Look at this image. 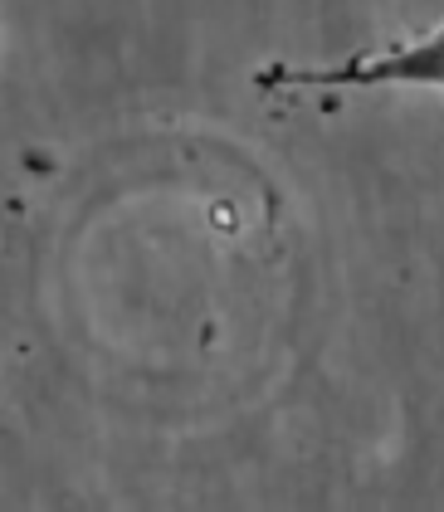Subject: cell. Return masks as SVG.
Masks as SVG:
<instances>
[{
  "instance_id": "obj_1",
  "label": "cell",
  "mask_w": 444,
  "mask_h": 512,
  "mask_svg": "<svg viewBox=\"0 0 444 512\" xmlns=\"http://www.w3.org/2000/svg\"><path fill=\"white\" fill-rule=\"evenodd\" d=\"M264 88L303 83V88H366V83H440L444 88V30L410 44H391L381 54L347 59L342 69H269L259 74Z\"/></svg>"
}]
</instances>
